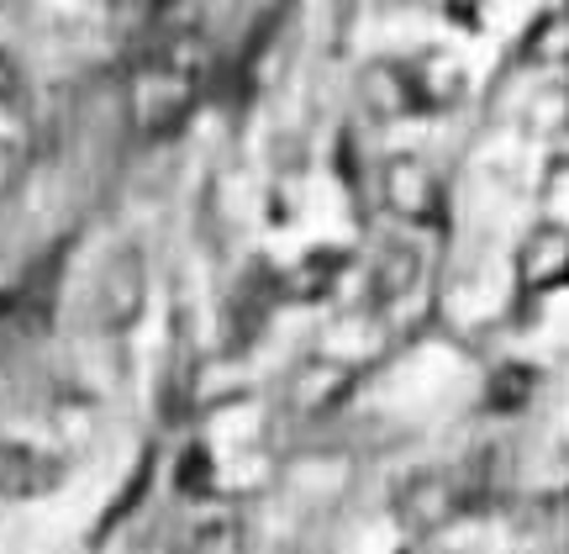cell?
I'll use <instances>...</instances> for the list:
<instances>
[{
  "instance_id": "1",
  "label": "cell",
  "mask_w": 569,
  "mask_h": 554,
  "mask_svg": "<svg viewBox=\"0 0 569 554\" xmlns=\"http://www.w3.org/2000/svg\"><path fill=\"white\" fill-rule=\"evenodd\" d=\"M196 85H201V53L190 38L163 42L153 59L138 69L132 85V106H138L142 127H174L184 117V106L196 101Z\"/></svg>"
},
{
  "instance_id": "3",
  "label": "cell",
  "mask_w": 569,
  "mask_h": 554,
  "mask_svg": "<svg viewBox=\"0 0 569 554\" xmlns=\"http://www.w3.org/2000/svg\"><path fill=\"white\" fill-rule=\"evenodd\" d=\"M17 96V75H11V63L0 59V101H11Z\"/></svg>"
},
{
  "instance_id": "2",
  "label": "cell",
  "mask_w": 569,
  "mask_h": 554,
  "mask_svg": "<svg viewBox=\"0 0 569 554\" xmlns=\"http://www.w3.org/2000/svg\"><path fill=\"white\" fill-rule=\"evenodd\" d=\"M59 465L42 459L38 449H21V444H0V496H38L53 492Z\"/></svg>"
}]
</instances>
